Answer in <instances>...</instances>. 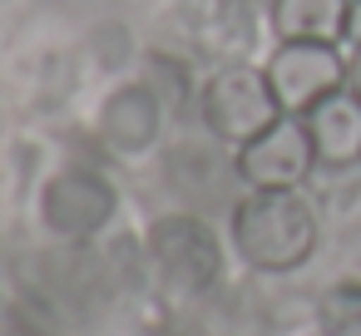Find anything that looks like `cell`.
<instances>
[{
  "label": "cell",
  "mask_w": 361,
  "mask_h": 336,
  "mask_svg": "<svg viewBox=\"0 0 361 336\" xmlns=\"http://www.w3.org/2000/svg\"><path fill=\"white\" fill-rule=\"evenodd\" d=\"M233 237H238V252L252 267L287 272V267H302L312 257V247H317V213L292 188H257L252 198L238 203Z\"/></svg>",
  "instance_id": "1"
},
{
  "label": "cell",
  "mask_w": 361,
  "mask_h": 336,
  "mask_svg": "<svg viewBox=\"0 0 361 336\" xmlns=\"http://www.w3.org/2000/svg\"><path fill=\"white\" fill-rule=\"evenodd\" d=\"M203 109H208L213 134H218V139H233V144H247V139H257L262 129H272V124L282 119V104H277L267 75L243 70V65L223 70V75L208 85Z\"/></svg>",
  "instance_id": "2"
},
{
  "label": "cell",
  "mask_w": 361,
  "mask_h": 336,
  "mask_svg": "<svg viewBox=\"0 0 361 336\" xmlns=\"http://www.w3.org/2000/svg\"><path fill=\"white\" fill-rule=\"evenodd\" d=\"M267 85L282 104V114H307L317 99H326L331 89L346 85V65L336 60L331 45L317 40H287L272 65H267Z\"/></svg>",
  "instance_id": "3"
},
{
  "label": "cell",
  "mask_w": 361,
  "mask_h": 336,
  "mask_svg": "<svg viewBox=\"0 0 361 336\" xmlns=\"http://www.w3.org/2000/svg\"><path fill=\"white\" fill-rule=\"evenodd\" d=\"M317 163V149H312V134H307V119H277L272 129H262L257 139L243 144V158H238V173L252 183V188H297Z\"/></svg>",
  "instance_id": "4"
},
{
  "label": "cell",
  "mask_w": 361,
  "mask_h": 336,
  "mask_svg": "<svg viewBox=\"0 0 361 336\" xmlns=\"http://www.w3.org/2000/svg\"><path fill=\"white\" fill-rule=\"evenodd\" d=\"M149 252L159 272L183 292H198L218 277V237L198 218H159L149 232Z\"/></svg>",
  "instance_id": "5"
},
{
  "label": "cell",
  "mask_w": 361,
  "mask_h": 336,
  "mask_svg": "<svg viewBox=\"0 0 361 336\" xmlns=\"http://www.w3.org/2000/svg\"><path fill=\"white\" fill-rule=\"evenodd\" d=\"M302 119H307V134H312V149L322 163H331V168L361 163V99L346 85L331 89L326 99H317Z\"/></svg>",
  "instance_id": "6"
},
{
  "label": "cell",
  "mask_w": 361,
  "mask_h": 336,
  "mask_svg": "<svg viewBox=\"0 0 361 336\" xmlns=\"http://www.w3.org/2000/svg\"><path fill=\"white\" fill-rule=\"evenodd\" d=\"M109 208H114L109 188L94 183V178H85V173L60 178V183L50 188V198H45V218H50L60 232H94V228L109 218Z\"/></svg>",
  "instance_id": "7"
},
{
  "label": "cell",
  "mask_w": 361,
  "mask_h": 336,
  "mask_svg": "<svg viewBox=\"0 0 361 336\" xmlns=\"http://www.w3.org/2000/svg\"><path fill=\"white\" fill-rule=\"evenodd\" d=\"M346 15L351 0H277L272 6V25L282 40H317V45H336L346 35Z\"/></svg>",
  "instance_id": "8"
},
{
  "label": "cell",
  "mask_w": 361,
  "mask_h": 336,
  "mask_svg": "<svg viewBox=\"0 0 361 336\" xmlns=\"http://www.w3.org/2000/svg\"><path fill=\"white\" fill-rule=\"evenodd\" d=\"M322 331L326 336H361V282H336L322 297Z\"/></svg>",
  "instance_id": "9"
},
{
  "label": "cell",
  "mask_w": 361,
  "mask_h": 336,
  "mask_svg": "<svg viewBox=\"0 0 361 336\" xmlns=\"http://www.w3.org/2000/svg\"><path fill=\"white\" fill-rule=\"evenodd\" d=\"M346 89L361 99V45H356V55H351V65H346Z\"/></svg>",
  "instance_id": "10"
},
{
  "label": "cell",
  "mask_w": 361,
  "mask_h": 336,
  "mask_svg": "<svg viewBox=\"0 0 361 336\" xmlns=\"http://www.w3.org/2000/svg\"><path fill=\"white\" fill-rule=\"evenodd\" d=\"M346 40L361 45V0H351V15H346Z\"/></svg>",
  "instance_id": "11"
}]
</instances>
